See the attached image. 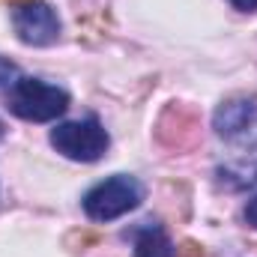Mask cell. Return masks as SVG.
Returning a JSON list of instances; mask_svg holds the SVG:
<instances>
[{
    "label": "cell",
    "instance_id": "1",
    "mask_svg": "<svg viewBox=\"0 0 257 257\" xmlns=\"http://www.w3.org/2000/svg\"><path fill=\"white\" fill-rule=\"evenodd\" d=\"M69 105H72L69 90L45 78H33V75H21L6 90L9 114L24 123H54L69 111Z\"/></svg>",
    "mask_w": 257,
    "mask_h": 257
},
{
    "label": "cell",
    "instance_id": "2",
    "mask_svg": "<svg viewBox=\"0 0 257 257\" xmlns=\"http://www.w3.org/2000/svg\"><path fill=\"white\" fill-rule=\"evenodd\" d=\"M147 197V189L138 177L132 174H111L99 183H93L84 197H81V209L90 221H99V224H108V221H117L128 212H135Z\"/></svg>",
    "mask_w": 257,
    "mask_h": 257
},
{
    "label": "cell",
    "instance_id": "3",
    "mask_svg": "<svg viewBox=\"0 0 257 257\" xmlns=\"http://www.w3.org/2000/svg\"><path fill=\"white\" fill-rule=\"evenodd\" d=\"M48 144L69 162L93 165L108 156L111 135L102 126L99 117H81V120H63L48 132Z\"/></svg>",
    "mask_w": 257,
    "mask_h": 257
},
{
    "label": "cell",
    "instance_id": "4",
    "mask_svg": "<svg viewBox=\"0 0 257 257\" xmlns=\"http://www.w3.org/2000/svg\"><path fill=\"white\" fill-rule=\"evenodd\" d=\"M9 18H12V30L18 36V42L33 45V48L54 45L63 30L57 9L45 0H21L9 9Z\"/></svg>",
    "mask_w": 257,
    "mask_h": 257
},
{
    "label": "cell",
    "instance_id": "5",
    "mask_svg": "<svg viewBox=\"0 0 257 257\" xmlns=\"http://www.w3.org/2000/svg\"><path fill=\"white\" fill-rule=\"evenodd\" d=\"M212 128L221 141H227L233 147L257 150V102H251V99L221 102L212 114Z\"/></svg>",
    "mask_w": 257,
    "mask_h": 257
},
{
    "label": "cell",
    "instance_id": "6",
    "mask_svg": "<svg viewBox=\"0 0 257 257\" xmlns=\"http://www.w3.org/2000/svg\"><path fill=\"white\" fill-rule=\"evenodd\" d=\"M132 242H135V257H177V248L165 233V227L153 221H144L138 230H132Z\"/></svg>",
    "mask_w": 257,
    "mask_h": 257
},
{
    "label": "cell",
    "instance_id": "7",
    "mask_svg": "<svg viewBox=\"0 0 257 257\" xmlns=\"http://www.w3.org/2000/svg\"><path fill=\"white\" fill-rule=\"evenodd\" d=\"M18 78H21L18 66L12 63V60H6V57H0V93H6Z\"/></svg>",
    "mask_w": 257,
    "mask_h": 257
},
{
    "label": "cell",
    "instance_id": "8",
    "mask_svg": "<svg viewBox=\"0 0 257 257\" xmlns=\"http://www.w3.org/2000/svg\"><path fill=\"white\" fill-rule=\"evenodd\" d=\"M242 218H245V224H248V227H254V230H257V194L248 200V203H245Z\"/></svg>",
    "mask_w": 257,
    "mask_h": 257
},
{
    "label": "cell",
    "instance_id": "9",
    "mask_svg": "<svg viewBox=\"0 0 257 257\" xmlns=\"http://www.w3.org/2000/svg\"><path fill=\"white\" fill-rule=\"evenodd\" d=\"M227 3L239 12H257V0H227Z\"/></svg>",
    "mask_w": 257,
    "mask_h": 257
},
{
    "label": "cell",
    "instance_id": "10",
    "mask_svg": "<svg viewBox=\"0 0 257 257\" xmlns=\"http://www.w3.org/2000/svg\"><path fill=\"white\" fill-rule=\"evenodd\" d=\"M3 135H6V126H3V120H0V141H3Z\"/></svg>",
    "mask_w": 257,
    "mask_h": 257
}]
</instances>
